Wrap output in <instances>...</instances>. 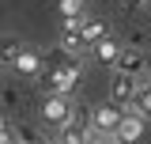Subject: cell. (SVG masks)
<instances>
[{
	"instance_id": "cell-14",
	"label": "cell",
	"mask_w": 151,
	"mask_h": 144,
	"mask_svg": "<svg viewBox=\"0 0 151 144\" xmlns=\"http://www.w3.org/2000/svg\"><path fill=\"white\" fill-rule=\"evenodd\" d=\"M19 53H23V46H19L15 38H8V42H4V65H15Z\"/></svg>"
},
{
	"instance_id": "cell-15",
	"label": "cell",
	"mask_w": 151,
	"mask_h": 144,
	"mask_svg": "<svg viewBox=\"0 0 151 144\" xmlns=\"http://www.w3.org/2000/svg\"><path fill=\"white\" fill-rule=\"evenodd\" d=\"M144 80H147V87H151V65H147V72H144Z\"/></svg>"
},
{
	"instance_id": "cell-4",
	"label": "cell",
	"mask_w": 151,
	"mask_h": 144,
	"mask_svg": "<svg viewBox=\"0 0 151 144\" xmlns=\"http://www.w3.org/2000/svg\"><path fill=\"white\" fill-rule=\"evenodd\" d=\"M60 49L72 53V57L91 53L87 42H83V19H64V27H60Z\"/></svg>"
},
{
	"instance_id": "cell-3",
	"label": "cell",
	"mask_w": 151,
	"mask_h": 144,
	"mask_svg": "<svg viewBox=\"0 0 151 144\" xmlns=\"http://www.w3.org/2000/svg\"><path fill=\"white\" fill-rule=\"evenodd\" d=\"M121 121H125V106H117V103H106V106L91 110V129L94 133H117Z\"/></svg>"
},
{
	"instance_id": "cell-10",
	"label": "cell",
	"mask_w": 151,
	"mask_h": 144,
	"mask_svg": "<svg viewBox=\"0 0 151 144\" xmlns=\"http://www.w3.org/2000/svg\"><path fill=\"white\" fill-rule=\"evenodd\" d=\"M12 72H19V76H38V72H42V53H34V49H23V53L15 57Z\"/></svg>"
},
{
	"instance_id": "cell-8",
	"label": "cell",
	"mask_w": 151,
	"mask_h": 144,
	"mask_svg": "<svg viewBox=\"0 0 151 144\" xmlns=\"http://www.w3.org/2000/svg\"><path fill=\"white\" fill-rule=\"evenodd\" d=\"M121 53H125V46H121V42H113V38H102V42L91 49V57L98 61V65H117Z\"/></svg>"
},
{
	"instance_id": "cell-12",
	"label": "cell",
	"mask_w": 151,
	"mask_h": 144,
	"mask_svg": "<svg viewBox=\"0 0 151 144\" xmlns=\"http://www.w3.org/2000/svg\"><path fill=\"white\" fill-rule=\"evenodd\" d=\"M132 110H136L140 118H151V87H147V84H144V87H140V95L132 99Z\"/></svg>"
},
{
	"instance_id": "cell-1",
	"label": "cell",
	"mask_w": 151,
	"mask_h": 144,
	"mask_svg": "<svg viewBox=\"0 0 151 144\" xmlns=\"http://www.w3.org/2000/svg\"><path fill=\"white\" fill-rule=\"evenodd\" d=\"M42 121L53 129H64L68 121H76V103H72V95H49L45 103H42Z\"/></svg>"
},
{
	"instance_id": "cell-18",
	"label": "cell",
	"mask_w": 151,
	"mask_h": 144,
	"mask_svg": "<svg viewBox=\"0 0 151 144\" xmlns=\"http://www.w3.org/2000/svg\"><path fill=\"white\" fill-rule=\"evenodd\" d=\"M38 144H53V140H38Z\"/></svg>"
},
{
	"instance_id": "cell-11",
	"label": "cell",
	"mask_w": 151,
	"mask_h": 144,
	"mask_svg": "<svg viewBox=\"0 0 151 144\" xmlns=\"http://www.w3.org/2000/svg\"><path fill=\"white\" fill-rule=\"evenodd\" d=\"M102 38H110V27L102 19H83V42H87V49H94Z\"/></svg>"
},
{
	"instance_id": "cell-7",
	"label": "cell",
	"mask_w": 151,
	"mask_h": 144,
	"mask_svg": "<svg viewBox=\"0 0 151 144\" xmlns=\"http://www.w3.org/2000/svg\"><path fill=\"white\" fill-rule=\"evenodd\" d=\"M53 144H91V125L68 121L64 129H57V133H53Z\"/></svg>"
},
{
	"instance_id": "cell-17",
	"label": "cell",
	"mask_w": 151,
	"mask_h": 144,
	"mask_svg": "<svg viewBox=\"0 0 151 144\" xmlns=\"http://www.w3.org/2000/svg\"><path fill=\"white\" fill-rule=\"evenodd\" d=\"M8 144H27V140H8Z\"/></svg>"
},
{
	"instance_id": "cell-16",
	"label": "cell",
	"mask_w": 151,
	"mask_h": 144,
	"mask_svg": "<svg viewBox=\"0 0 151 144\" xmlns=\"http://www.w3.org/2000/svg\"><path fill=\"white\" fill-rule=\"evenodd\" d=\"M125 4H144V0H125Z\"/></svg>"
},
{
	"instance_id": "cell-2",
	"label": "cell",
	"mask_w": 151,
	"mask_h": 144,
	"mask_svg": "<svg viewBox=\"0 0 151 144\" xmlns=\"http://www.w3.org/2000/svg\"><path fill=\"white\" fill-rule=\"evenodd\" d=\"M140 95V76H132V72H117L113 68V80H110V103H117V106H125L132 99Z\"/></svg>"
},
{
	"instance_id": "cell-6",
	"label": "cell",
	"mask_w": 151,
	"mask_h": 144,
	"mask_svg": "<svg viewBox=\"0 0 151 144\" xmlns=\"http://www.w3.org/2000/svg\"><path fill=\"white\" fill-rule=\"evenodd\" d=\"M144 121H147V118H140L136 110H129V114H125V121H121V129L113 133L117 144H136L140 137H144Z\"/></svg>"
},
{
	"instance_id": "cell-13",
	"label": "cell",
	"mask_w": 151,
	"mask_h": 144,
	"mask_svg": "<svg viewBox=\"0 0 151 144\" xmlns=\"http://www.w3.org/2000/svg\"><path fill=\"white\" fill-rule=\"evenodd\" d=\"M60 12H64V19H87L83 15V0H60Z\"/></svg>"
},
{
	"instance_id": "cell-9",
	"label": "cell",
	"mask_w": 151,
	"mask_h": 144,
	"mask_svg": "<svg viewBox=\"0 0 151 144\" xmlns=\"http://www.w3.org/2000/svg\"><path fill=\"white\" fill-rule=\"evenodd\" d=\"M147 57L140 53V49H125V53H121V61H117V65H113V68L117 72H132V76H140V72H147Z\"/></svg>"
},
{
	"instance_id": "cell-5",
	"label": "cell",
	"mask_w": 151,
	"mask_h": 144,
	"mask_svg": "<svg viewBox=\"0 0 151 144\" xmlns=\"http://www.w3.org/2000/svg\"><path fill=\"white\" fill-rule=\"evenodd\" d=\"M76 84H79V65H68V68H57L45 76V87L49 95H72Z\"/></svg>"
}]
</instances>
